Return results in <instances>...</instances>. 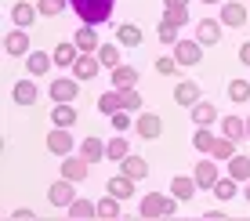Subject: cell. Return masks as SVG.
Instances as JSON below:
<instances>
[{
  "label": "cell",
  "instance_id": "1",
  "mask_svg": "<svg viewBox=\"0 0 250 221\" xmlns=\"http://www.w3.org/2000/svg\"><path fill=\"white\" fill-rule=\"evenodd\" d=\"M69 4L80 15V22H87V25H102L113 15V0H69Z\"/></svg>",
  "mask_w": 250,
  "mask_h": 221
},
{
  "label": "cell",
  "instance_id": "2",
  "mask_svg": "<svg viewBox=\"0 0 250 221\" xmlns=\"http://www.w3.org/2000/svg\"><path fill=\"white\" fill-rule=\"evenodd\" d=\"M174 207H178V200L174 196H156V192H149V196L142 200V214L145 221H152V218H170L174 214Z\"/></svg>",
  "mask_w": 250,
  "mask_h": 221
},
{
  "label": "cell",
  "instance_id": "3",
  "mask_svg": "<svg viewBox=\"0 0 250 221\" xmlns=\"http://www.w3.org/2000/svg\"><path fill=\"white\" fill-rule=\"evenodd\" d=\"M87 174H91V163L80 156V152H69V156H62V178H69V181H87Z\"/></svg>",
  "mask_w": 250,
  "mask_h": 221
},
{
  "label": "cell",
  "instance_id": "4",
  "mask_svg": "<svg viewBox=\"0 0 250 221\" xmlns=\"http://www.w3.org/2000/svg\"><path fill=\"white\" fill-rule=\"evenodd\" d=\"M73 185H76V181H69V178H58V181L47 189V200H51V207H62V210H65L69 203L76 200V189H73Z\"/></svg>",
  "mask_w": 250,
  "mask_h": 221
},
{
  "label": "cell",
  "instance_id": "5",
  "mask_svg": "<svg viewBox=\"0 0 250 221\" xmlns=\"http://www.w3.org/2000/svg\"><path fill=\"white\" fill-rule=\"evenodd\" d=\"M174 58H178V62H182V65H200L203 62V44H200V40H178V44H174Z\"/></svg>",
  "mask_w": 250,
  "mask_h": 221
},
{
  "label": "cell",
  "instance_id": "6",
  "mask_svg": "<svg viewBox=\"0 0 250 221\" xmlns=\"http://www.w3.org/2000/svg\"><path fill=\"white\" fill-rule=\"evenodd\" d=\"M76 76H58V80H51V87H47V95L55 98V101H73L76 95H80V87H76Z\"/></svg>",
  "mask_w": 250,
  "mask_h": 221
},
{
  "label": "cell",
  "instance_id": "7",
  "mask_svg": "<svg viewBox=\"0 0 250 221\" xmlns=\"http://www.w3.org/2000/svg\"><path fill=\"white\" fill-rule=\"evenodd\" d=\"M47 149L55 152V156H69V152L76 149L73 134H69V127H55V131L47 134Z\"/></svg>",
  "mask_w": 250,
  "mask_h": 221
},
{
  "label": "cell",
  "instance_id": "8",
  "mask_svg": "<svg viewBox=\"0 0 250 221\" xmlns=\"http://www.w3.org/2000/svg\"><path fill=\"white\" fill-rule=\"evenodd\" d=\"M174 101H178L182 109H192L196 101H203V91H200V83H196V80H182V83L174 87Z\"/></svg>",
  "mask_w": 250,
  "mask_h": 221
},
{
  "label": "cell",
  "instance_id": "9",
  "mask_svg": "<svg viewBox=\"0 0 250 221\" xmlns=\"http://www.w3.org/2000/svg\"><path fill=\"white\" fill-rule=\"evenodd\" d=\"M80 156L87 160V163H102V160H109V152H105V141H102L98 134H87V138L80 141Z\"/></svg>",
  "mask_w": 250,
  "mask_h": 221
},
{
  "label": "cell",
  "instance_id": "10",
  "mask_svg": "<svg viewBox=\"0 0 250 221\" xmlns=\"http://www.w3.org/2000/svg\"><path fill=\"white\" fill-rule=\"evenodd\" d=\"M4 51L11 58H25V55H29V33H25L22 25L15 33H7V37H4Z\"/></svg>",
  "mask_w": 250,
  "mask_h": 221
},
{
  "label": "cell",
  "instance_id": "11",
  "mask_svg": "<svg viewBox=\"0 0 250 221\" xmlns=\"http://www.w3.org/2000/svg\"><path fill=\"white\" fill-rule=\"evenodd\" d=\"M192 178H196V185L200 189H214V181H218V163H214V156L210 160H200V163L192 167Z\"/></svg>",
  "mask_w": 250,
  "mask_h": 221
},
{
  "label": "cell",
  "instance_id": "12",
  "mask_svg": "<svg viewBox=\"0 0 250 221\" xmlns=\"http://www.w3.org/2000/svg\"><path fill=\"white\" fill-rule=\"evenodd\" d=\"M134 131L142 134L145 141H152V138H160V134H163V120H160L156 113H142V116L134 120Z\"/></svg>",
  "mask_w": 250,
  "mask_h": 221
},
{
  "label": "cell",
  "instance_id": "13",
  "mask_svg": "<svg viewBox=\"0 0 250 221\" xmlns=\"http://www.w3.org/2000/svg\"><path fill=\"white\" fill-rule=\"evenodd\" d=\"M98 69H102L98 55H83V51H80V58L73 62V76H76V80H94Z\"/></svg>",
  "mask_w": 250,
  "mask_h": 221
},
{
  "label": "cell",
  "instance_id": "14",
  "mask_svg": "<svg viewBox=\"0 0 250 221\" xmlns=\"http://www.w3.org/2000/svg\"><path fill=\"white\" fill-rule=\"evenodd\" d=\"M196 40H200L203 47H214L221 40V19H203L196 25Z\"/></svg>",
  "mask_w": 250,
  "mask_h": 221
},
{
  "label": "cell",
  "instance_id": "15",
  "mask_svg": "<svg viewBox=\"0 0 250 221\" xmlns=\"http://www.w3.org/2000/svg\"><path fill=\"white\" fill-rule=\"evenodd\" d=\"M221 25H232V29L247 25V7L239 4V0H229V4H221Z\"/></svg>",
  "mask_w": 250,
  "mask_h": 221
},
{
  "label": "cell",
  "instance_id": "16",
  "mask_svg": "<svg viewBox=\"0 0 250 221\" xmlns=\"http://www.w3.org/2000/svg\"><path fill=\"white\" fill-rule=\"evenodd\" d=\"M73 40H76V47H80L83 55H98V47H102V44H98V33H94V25H87V22L76 29Z\"/></svg>",
  "mask_w": 250,
  "mask_h": 221
},
{
  "label": "cell",
  "instance_id": "17",
  "mask_svg": "<svg viewBox=\"0 0 250 221\" xmlns=\"http://www.w3.org/2000/svg\"><path fill=\"white\" fill-rule=\"evenodd\" d=\"M51 55H55V65H62V69H73V62L80 58V47H76V40H62V44L51 51Z\"/></svg>",
  "mask_w": 250,
  "mask_h": 221
},
{
  "label": "cell",
  "instance_id": "18",
  "mask_svg": "<svg viewBox=\"0 0 250 221\" xmlns=\"http://www.w3.org/2000/svg\"><path fill=\"white\" fill-rule=\"evenodd\" d=\"M196 189H200V185H196V178H185V174H178V178H170V196L174 200H192L196 196Z\"/></svg>",
  "mask_w": 250,
  "mask_h": 221
},
{
  "label": "cell",
  "instance_id": "19",
  "mask_svg": "<svg viewBox=\"0 0 250 221\" xmlns=\"http://www.w3.org/2000/svg\"><path fill=\"white\" fill-rule=\"evenodd\" d=\"M51 65H55V55H44V51H29V55H25V69H29V76H44Z\"/></svg>",
  "mask_w": 250,
  "mask_h": 221
},
{
  "label": "cell",
  "instance_id": "20",
  "mask_svg": "<svg viewBox=\"0 0 250 221\" xmlns=\"http://www.w3.org/2000/svg\"><path fill=\"white\" fill-rule=\"evenodd\" d=\"M218 120H221V116H218V109H214V101H196V105H192V123L196 127H210Z\"/></svg>",
  "mask_w": 250,
  "mask_h": 221
},
{
  "label": "cell",
  "instance_id": "21",
  "mask_svg": "<svg viewBox=\"0 0 250 221\" xmlns=\"http://www.w3.org/2000/svg\"><path fill=\"white\" fill-rule=\"evenodd\" d=\"M11 98L19 101V105H37L40 91H37V83H33V80H19V83L11 87Z\"/></svg>",
  "mask_w": 250,
  "mask_h": 221
},
{
  "label": "cell",
  "instance_id": "22",
  "mask_svg": "<svg viewBox=\"0 0 250 221\" xmlns=\"http://www.w3.org/2000/svg\"><path fill=\"white\" fill-rule=\"evenodd\" d=\"M109 196H116V200H131V196H134V178H127L124 171H120L116 178H109Z\"/></svg>",
  "mask_w": 250,
  "mask_h": 221
},
{
  "label": "cell",
  "instance_id": "23",
  "mask_svg": "<svg viewBox=\"0 0 250 221\" xmlns=\"http://www.w3.org/2000/svg\"><path fill=\"white\" fill-rule=\"evenodd\" d=\"M80 116H76V109H73V101H55V113H51V123L55 127H73Z\"/></svg>",
  "mask_w": 250,
  "mask_h": 221
},
{
  "label": "cell",
  "instance_id": "24",
  "mask_svg": "<svg viewBox=\"0 0 250 221\" xmlns=\"http://www.w3.org/2000/svg\"><path fill=\"white\" fill-rule=\"evenodd\" d=\"M37 15H40V7L25 4V0H19V4L11 7V22H15V25H22V29H25V25H33V22H37Z\"/></svg>",
  "mask_w": 250,
  "mask_h": 221
},
{
  "label": "cell",
  "instance_id": "25",
  "mask_svg": "<svg viewBox=\"0 0 250 221\" xmlns=\"http://www.w3.org/2000/svg\"><path fill=\"white\" fill-rule=\"evenodd\" d=\"M65 214H69V218H76V221L98 218V203H91V200H73V203L65 207Z\"/></svg>",
  "mask_w": 250,
  "mask_h": 221
},
{
  "label": "cell",
  "instance_id": "26",
  "mask_svg": "<svg viewBox=\"0 0 250 221\" xmlns=\"http://www.w3.org/2000/svg\"><path fill=\"white\" fill-rule=\"evenodd\" d=\"M120 171L138 181V178H149V163H145L142 156H124V160H120Z\"/></svg>",
  "mask_w": 250,
  "mask_h": 221
},
{
  "label": "cell",
  "instance_id": "27",
  "mask_svg": "<svg viewBox=\"0 0 250 221\" xmlns=\"http://www.w3.org/2000/svg\"><path fill=\"white\" fill-rule=\"evenodd\" d=\"M109 73H113V87H120V91L138 83V69H134V65H124V62H120L116 69H109Z\"/></svg>",
  "mask_w": 250,
  "mask_h": 221
},
{
  "label": "cell",
  "instance_id": "28",
  "mask_svg": "<svg viewBox=\"0 0 250 221\" xmlns=\"http://www.w3.org/2000/svg\"><path fill=\"white\" fill-rule=\"evenodd\" d=\"M116 44L120 47H138V44H142V29H138L134 22H124L116 29Z\"/></svg>",
  "mask_w": 250,
  "mask_h": 221
},
{
  "label": "cell",
  "instance_id": "29",
  "mask_svg": "<svg viewBox=\"0 0 250 221\" xmlns=\"http://www.w3.org/2000/svg\"><path fill=\"white\" fill-rule=\"evenodd\" d=\"M221 134L232 141L247 138V120H239V116H221Z\"/></svg>",
  "mask_w": 250,
  "mask_h": 221
},
{
  "label": "cell",
  "instance_id": "30",
  "mask_svg": "<svg viewBox=\"0 0 250 221\" xmlns=\"http://www.w3.org/2000/svg\"><path fill=\"white\" fill-rule=\"evenodd\" d=\"M124 109V95H120V87L116 91H105V95L98 98V113H105V116H113Z\"/></svg>",
  "mask_w": 250,
  "mask_h": 221
},
{
  "label": "cell",
  "instance_id": "31",
  "mask_svg": "<svg viewBox=\"0 0 250 221\" xmlns=\"http://www.w3.org/2000/svg\"><path fill=\"white\" fill-rule=\"evenodd\" d=\"M210 156H214V160H225V163H229V160L236 156V141H232V138H225V134H221V138H214Z\"/></svg>",
  "mask_w": 250,
  "mask_h": 221
},
{
  "label": "cell",
  "instance_id": "32",
  "mask_svg": "<svg viewBox=\"0 0 250 221\" xmlns=\"http://www.w3.org/2000/svg\"><path fill=\"white\" fill-rule=\"evenodd\" d=\"M120 207H124V200H116V196L98 200V218H102V221H116V218H120Z\"/></svg>",
  "mask_w": 250,
  "mask_h": 221
},
{
  "label": "cell",
  "instance_id": "33",
  "mask_svg": "<svg viewBox=\"0 0 250 221\" xmlns=\"http://www.w3.org/2000/svg\"><path fill=\"white\" fill-rule=\"evenodd\" d=\"M105 152H109V160H116V163H120L124 156H131V145H127L124 134H116V138H109V141H105Z\"/></svg>",
  "mask_w": 250,
  "mask_h": 221
},
{
  "label": "cell",
  "instance_id": "34",
  "mask_svg": "<svg viewBox=\"0 0 250 221\" xmlns=\"http://www.w3.org/2000/svg\"><path fill=\"white\" fill-rule=\"evenodd\" d=\"M98 62L105 65V69H116L124 58H120V44H102L98 47Z\"/></svg>",
  "mask_w": 250,
  "mask_h": 221
},
{
  "label": "cell",
  "instance_id": "35",
  "mask_svg": "<svg viewBox=\"0 0 250 221\" xmlns=\"http://www.w3.org/2000/svg\"><path fill=\"white\" fill-rule=\"evenodd\" d=\"M156 37H160V44H170V47H174L178 40H182V25H174V22L163 19V22H160V29H156Z\"/></svg>",
  "mask_w": 250,
  "mask_h": 221
},
{
  "label": "cell",
  "instance_id": "36",
  "mask_svg": "<svg viewBox=\"0 0 250 221\" xmlns=\"http://www.w3.org/2000/svg\"><path fill=\"white\" fill-rule=\"evenodd\" d=\"M229 174L236 181H250V156H232L229 160Z\"/></svg>",
  "mask_w": 250,
  "mask_h": 221
},
{
  "label": "cell",
  "instance_id": "37",
  "mask_svg": "<svg viewBox=\"0 0 250 221\" xmlns=\"http://www.w3.org/2000/svg\"><path fill=\"white\" fill-rule=\"evenodd\" d=\"M236 189H239V181H236V178H218V181H214V196H218L221 203H225V200H232V196H236Z\"/></svg>",
  "mask_w": 250,
  "mask_h": 221
},
{
  "label": "cell",
  "instance_id": "38",
  "mask_svg": "<svg viewBox=\"0 0 250 221\" xmlns=\"http://www.w3.org/2000/svg\"><path fill=\"white\" fill-rule=\"evenodd\" d=\"M192 145L200 149V152H207V156H210V145H214V134H210V127H196V134H192Z\"/></svg>",
  "mask_w": 250,
  "mask_h": 221
},
{
  "label": "cell",
  "instance_id": "39",
  "mask_svg": "<svg viewBox=\"0 0 250 221\" xmlns=\"http://www.w3.org/2000/svg\"><path fill=\"white\" fill-rule=\"evenodd\" d=\"M163 19H167V22H174V25H185V22H188V7H185V4H167Z\"/></svg>",
  "mask_w": 250,
  "mask_h": 221
},
{
  "label": "cell",
  "instance_id": "40",
  "mask_svg": "<svg viewBox=\"0 0 250 221\" xmlns=\"http://www.w3.org/2000/svg\"><path fill=\"white\" fill-rule=\"evenodd\" d=\"M229 98H232V101H247V98H250V83H247V80H232V83H229Z\"/></svg>",
  "mask_w": 250,
  "mask_h": 221
},
{
  "label": "cell",
  "instance_id": "41",
  "mask_svg": "<svg viewBox=\"0 0 250 221\" xmlns=\"http://www.w3.org/2000/svg\"><path fill=\"white\" fill-rule=\"evenodd\" d=\"M65 4H69V0H37L40 15H47V19H51V15H62V11H65Z\"/></svg>",
  "mask_w": 250,
  "mask_h": 221
},
{
  "label": "cell",
  "instance_id": "42",
  "mask_svg": "<svg viewBox=\"0 0 250 221\" xmlns=\"http://www.w3.org/2000/svg\"><path fill=\"white\" fill-rule=\"evenodd\" d=\"M120 95H124V109L127 113H138V109H142V95H138L134 87H124Z\"/></svg>",
  "mask_w": 250,
  "mask_h": 221
},
{
  "label": "cell",
  "instance_id": "43",
  "mask_svg": "<svg viewBox=\"0 0 250 221\" xmlns=\"http://www.w3.org/2000/svg\"><path fill=\"white\" fill-rule=\"evenodd\" d=\"M109 123L116 127V134H127V127H131L134 120H131V113H127V109H120V113H113V116H109Z\"/></svg>",
  "mask_w": 250,
  "mask_h": 221
},
{
  "label": "cell",
  "instance_id": "44",
  "mask_svg": "<svg viewBox=\"0 0 250 221\" xmlns=\"http://www.w3.org/2000/svg\"><path fill=\"white\" fill-rule=\"evenodd\" d=\"M156 73H160V76H174V73H178V58H167V55L156 58Z\"/></svg>",
  "mask_w": 250,
  "mask_h": 221
},
{
  "label": "cell",
  "instance_id": "45",
  "mask_svg": "<svg viewBox=\"0 0 250 221\" xmlns=\"http://www.w3.org/2000/svg\"><path fill=\"white\" fill-rule=\"evenodd\" d=\"M11 218H15V221H33L37 214H33L29 207H19V210H11Z\"/></svg>",
  "mask_w": 250,
  "mask_h": 221
},
{
  "label": "cell",
  "instance_id": "46",
  "mask_svg": "<svg viewBox=\"0 0 250 221\" xmlns=\"http://www.w3.org/2000/svg\"><path fill=\"white\" fill-rule=\"evenodd\" d=\"M239 62L250 65V40H247V44H239Z\"/></svg>",
  "mask_w": 250,
  "mask_h": 221
},
{
  "label": "cell",
  "instance_id": "47",
  "mask_svg": "<svg viewBox=\"0 0 250 221\" xmlns=\"http://www.w3.org/2000/svg\"><path fill=\"white\" fill-rule=\"evenodd\" d=\"M203 218H207V221H221V218H225V210H207Z\"/></svg>",
  "mask_w": 250,
  "mask_h": 221
},
{
  "label": "cell",
  "instance_id": "48",
  "mask_svg": "<svg viewBox=\"0 0 250 221\" xmlns=\"http://www.w3.org/2000/svg\"><path fill=\"white\" fill-rule=\"evenodd\" d=\"M163 4H185L188 7V0H163Z\"/></svg>",
  "mask_w": 250,
  "mask_h": 221
},
{
  "label": "cell",
  "instance_id": "49",
  "mask_svg": "<svg viewBox=\"0 0 250 221\" xmlns=\"http://www.w3.org/2000/svg\"><path fill=\"white\" fill-rule=\"evenodd\" d=\"M243 196H247V203H250V181H247V189H243Z\"/></svg>",
  "mask_w": 250,
  "mask_h": 221
},
{
  "label": "cell",
  "instance_id": "50",
  "mask_svg": "<svg viewBox=\"0 0 250 221\" xmlns=\"http://www.w3.org/2000/svg\"><path fill=\"white\" fill-rule=\"evenodd\" d=\"M203 4H225V0H203Z\"/></svg>",
  "mask_w": 250,
  "mask_h": 221
},
{
  "label": "cell",
  "instance_id": "51",
  "mask_svg": "<svg viewBox=\"0 0 250 221\" xmlns=\"http://www.w3.org/2000/svg\"><path fill=\"white\" fill-rule=\"evenodd\" d=\"M247 138H250V116H247Z\"/></svg>",
  "mask_w": 250,
  "mask_h": 221
}]
</instances>
